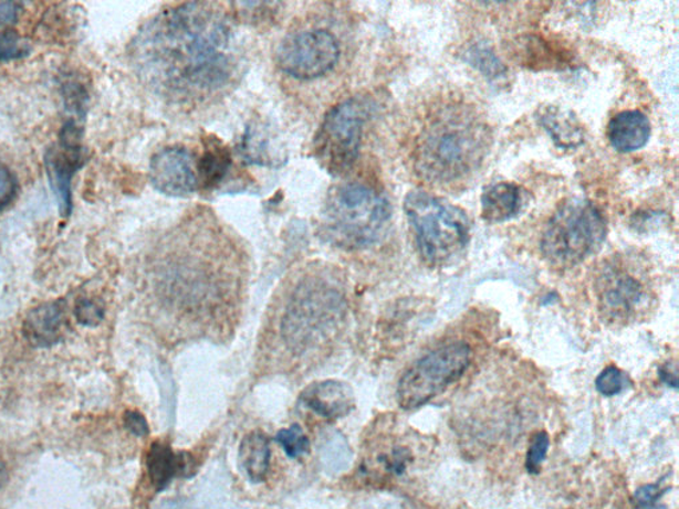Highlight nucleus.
<instances>
[{
  "instance_id": "1",
  "label": "nucleus",
  "mask_w": 679,
  "mask_h": 509,
  "mask_svg": "<svg viewBox=\"0 0 679 509\" xmlns=\"http://www.w3.org/2000/svg\"><path fill=\"white\" fill-rule=\"evenodd\" d=\"M130 60L140 81L176 102L220 92L240 63L227 15L198 2L166 10L147 22L132 42Z\"/></svg>"
},
{
  "instance_id": "2",
  "label": "nucleus",
  "mask_w": 679,
  "mask_h": 509,
  "mask_svg": "<svg viewBox=\"0 0 679 509\" xmlns=\"http://www.w3.org/2000/svg\"><path fill=\"white\" fill-rule=\"evenodd\" d=\"M213 254L205 245L171 244L159 263L156 295L171 343L221 340L239 320L242 269L236 252Z\"/></svg>"
},
{
  "instance_id": "3",
  "label": "nucleus",
  "mask_w": 679,
  "mask_h": 509,
  "mask_svg": "<svg viewBox=\"0 0 679 509\" xmlns=\"http://www.w3.org/2000/svg\"><path fill=\"white\" fill-rule=\"evenodd\" d=\"M348 303L337 279L311 273L288 293L271 335L272 351L288 367H307L342 333Z\"/></svg>"
},
{
  "instance_id": "4",
  "label": "nucleus",
  "mask_w": 679,
  "mask_h": 509,
  "mask_svg": "<svg viewBox=\"0 0 679 509\" xmlns=\"http://www.w3.org/2000/svg\"><path fill=\"white\" fill-rule=\"evenodd\" d=\"M491 130L480 114L464 104L441 107L421 130L415 169L433 184H453L482 167L491 148Z\"/></svg>"
},
{
  "instance_id": "5",
  "label": "nucleus",
  "mask_w": 679,
  "mask_h": 509,
  "mask_svg": "<svg viewBox=\"0 0 679 509\" xmlns=\"http://www.w3.org/2000/svg\"><path fill=\"white\" fill-rule=\"evenodd\" d=\"M393 218L386 197L367 184L352 182L332 190L323 210L325 238L344 250H364L386 235Z\"/></svg>"
},
{
  "instance_id": "6",
  "label": "nucleus",
  "mask_w": 679,
  "mask_h": 509,
  "mask_svg": "<svg viewBox=\"0 0 679 509\" xmlns=\"http://www.w3.org/2000/svg\"><path fill=\"white\" fill-rule=\"evenodd\" d=\"M405 210L420 257L428 265H448L469 246L471 222L463 209L414 190L406 197Z\"/></svg>"
},
{
  "instance_id": "7",
  "label": "nucleus",
  "mask_w": 679,
  "mask_h": 509,
  "mask_svg": "<svg viewBox=\"0 0 679 509\" xmlns=\"http://www.w3.org/2000/svg\"><path fill=\"white\" fill-rule=\"evenodd\" d=\"M607 224L592 201L568 200L544 229L541 251L550 265L568 269L593 256L604 245Z\"/></svg>"
},
{
  "instance_id": "8",
  "label": "nucleus",
  "mask_w": 679,
  "mask_h": 509,
  "mask_svg": "<svg viewBox=\"0 0 679 509\" xmlns=\"http://www.w3.org/2000/svg\"><path fill=\"white\" fill-rule=\"evenodd\" d=\"M470 364L471 348L464 341L433 349L403 373L397 384V403L406 411L420 409L463 378Z\"/></svg>"
},
{
  "instance_id": "9",
  "label": "nucleus",
  "mask_w": 679,
  "mask_h": 509,
  "mask_svg": "<svg viewBox=\"0 0 679 509\" xmlns=\"http://www.w3.org/2000/svg\"><path fill=\"white\" fill-rule=\"evenodd\" d=\"M369 114V104L362 98L345 100L326 114L316 136L315 152L330 174H343L356 161Z\"/></svg>"
},
{
  "instance_id": "10",
  "label": "nucleus",
  "mask_w": 679,
  "mask_h": 509,
  "mask_svg": "<svg viewBox=\"0 0 679 509\" xmlns=\"http://www.w3.org/2000/svg\"><path fill=\"white\" fill-rule=\"evenodd\" d=\"M599 314L613 324H629L651 307L652 293L643 271L624 259H613L595 279Z\"/></svg>"
},
{
  "instance_id": "11",
  "label": "nucleus",
  "mask_w": 679,
  "mask_h": 509,
  "mask_svg": "<svg viewBox=\"0 0 679 509\" xmlns=\"http://www.w3.org/2000/svg\"><path fill=\"white\" fill-rule=\"evenodd\" d=\"M340 47L336 36L326 30H307L286 36L281 42L278 65L292 78L311 81L336 66Z\"/></svg>"
},
{
  "instance_id": "12",
  "label": "nucleus",
  "mask_w": 679,
  "mask_h": 509,
  "mask_svg": "<svg viewBox=\"0 0 679 509\" xmlns=\"http://www.w3.org/2000/svg\"><path fill=\"white\" fill-rule=\"evenodd\" d=\"M83 129L75 119L63 125L58 142L44 155V169L58 202L62 219L73 213V178L85 165V150L82 146Z\"/></svg>"
},
{
  "instance_id": "13",
  "label": "nucleus",
  "mask_w": 679,
  "mask_h": 509,
  "mask_svg": "<svg viewBox=\"0 0 679 509\" xmlns=\"http://www.w3.org/2000/svg\"><path fill=\"white\" fill-rule=\"evenodd\" d=\"M149 178L157 192L187 199L197 188L194 157L181 146L159 150L152 158Z\"/></svg>"
},
{
  "instance_id": "14",
  "label": "nucleus",
  "mask_w": 679,
  "mask_h": 509,
  "mask_svg": "<svg viewBox=\"0 0 679 509\" xmlns=\"http://www.w3.org/2000/svg\"><path fill=\"white\" fill-rule=\"evenodd\" d=\"M301 403L326 420H337L354 410V390L344 381L325 380L311 384L301 393Z\"/></svg>"
},
{
  "instance_id": "15",
  "label": "nucleus",
  "mask_w": 679,
  "mask_h": 509,
  "mask_svg": "<svg viewBox=\"0 0 679 509\" xmlns=\"http://www.w3.org/2000/svg\"><path fill=\"white\" fill-rule=\"evenodd\" d=\"M67 328L63 301H51L30 310L23 322V335L31 346L50 348L60 342Z\"/></svg>"
},
{
  "instance_id": "16",
  "label": "nucleus",
  "mask_w": 679,
  "mask_h": 509,
  "mask_svg": "<svg viewBox=\"0 0 679 509\" xmlns=\"http://www.w3.org/2000/svg\"><path fill=\"white\" fill-rule=\"evenodd\" d=\"M147 475L154 488L163 491L177 477L194 474L196 463L188 454H177L169 444H152L146 457Z\"/></svg>"
},
{
  "instance_id": "17",
  "label": "nucleus",
  "mask_w": 679,
  "mask_h": 509,
  "mask_svg": "<svg viewBox=\"0 0 679 509\" xmlns=\"http://www.w3.org/2000/svg\"><path fill=\"white\" fill-rule=\"evenodd\" d=\"M650 136V120L639 110L619 113L608 123V141L619 152H633L643 149L649 142Z\"/></svg>"
},
{
  "instance_id": "18",
  "label": "nucleus",
  "mask_w": 679,
  "mask_h": 509,
  "mask_svg": "<svg viewBox=\"0 0 679 509\" xmlns=\"http://www.w3.org/2000/svg\"><path fill=\"white\" fill-rule=\"evenodd\" d=\"M482 218L491 224L514 219L523 205L522 189L514 183L499 182L485 188L480 199Z\"/></svg>"
},
{
  "instance_id": "19",
  "label": "nucleus",
  "mask_w": 679,
  "mask_h": 509,
  "mask_svg": "<svg viewBox=\"0 0 679 509\" xmlns=\"http://www.w3.org/2000/svg\"><path fill=\"white\" fill-rule=\"evenodd\" d=\"M541 125L562 149L578 148L585 141V131L573 113L556 106H547L537 114Z\"/></svg>"
},
{
  "instance_id": "20",
  "label": "nucleus",
  "mask_w": 679,
  "mask_h": 509,
  "mask_svg": "<svg viewBox=\"0 0 679 509\" xmlns=\"http://www.w3.org/2000/svg\"><path fill=\"white\" fill-rule=\"evenodd\" d=\"M240 462L249 479L261 483L271 466V442L264 432L254 431L242 438Z\"/></svg>"
},
{
  "instance_id": "21",
  "label": "nucleus",
  "mask_w": 679,
  "mask_h": 509,
  "mask_svg": "<svg viewBox=\"0 0 679 509\" xmlns=\"http://www.w3.org/2000/svg\"><path fill=\"white\" fill-rule=\"evenodd\" d=\"M375 460L370 466L382 468L390 476H401L414 462V452L400 437H387L373 450Z\"/></svg>"
},
{
  "instance_id": "22",
  "label": "nucleus",
  "mask_w": 679,
  "mask_h": 509,
  "mask_svg": "<svg viewBox=\"0 0 679 509\" xmlns=\"http://www.w3.org/2000/svg\"><path fill=\"white\" fill-rule=\"evenodd\" d=\"M229 168V152L219 141L209 142L208 146H205L203 156L200 165H198L205 188H211L219 183L227 176Z\"/></svg>"
},
{
  "instance_id": "23",
  "label": "nucleus",
  "mask_w": 679,
  "mask_h": 509,
  "mask_svg": "<svg viewBox=\"0 0 679 509\" xmlns=\"http://www.w3.org/2000/svg\"><path fill=\"white\" fill-rule=\"evenodd\" d=\"M467 62L471 63V66L479 70L491 79H497L499 76H503L505 67L501 60L498 59L495 53L483 44H476L469 51L466 56Z\"/></svg>"
},
{
  "instance_id": "24",
  "label": "nucleus",
  "mask_w": 679,
  "mask_h": 509,
  "mask_svg": "<svg viewBox=\"0 0 679 509\" xmlns=\"http://www.w3.org/2000/svg\"><path fill=\"white\" fill-rule=\"evenodd\" d=\"M281 447H283L285 454L291 459H297V457L304 456L310 450V438L304 434L303 428L300 425H292L290 428L281 430L275 436Z\"/></svg>"
},
{
  "instance_id": "25",
  "label": "nucleus",
  "mask_w": 679,
  "mask_h": 509,
  "mask_svg": "<svg viewBox=\"0 0 679 509\" xmlns=\"http://www.w3.org/2000/svg\"><path fill=\"white\" fill-rule=\"evenodd\" d=\"M31 53L28 41L17 33L15 30H6L0 34V62L23 60Z\"/></svg>"
},
{
  "instance_id": "26",
  "label": "nucleus",
  "mask_w": 679,
  "mask_h": 509,
  "mask_svg": "<svg viewBox=\"0 0 679 509\" xmlns=\"http://www.w3.org/2000/svg\"><path fill=\"white\" fill-rule=\"evenodd\" d=\"M629 384V378L617 367H607L605 371L600 372L597 381H595L597 391L606 397L617 396V394L624 392Z\"/></svg>"
},
{
  "instance_id": "27",
  "label": "nucleus",
  "mask_w": 679,
  "mask_h": 509,
  "mask_svg": "<svg viewBox=\"0 0 679 509\" xmlns=\"http://www.w3.org/2000/svg\"><path fill=\"white\" fill-rule=\"evenodd\" d=\"M74 315L76 321L85 327H97L104 320L105 307L95 298L82 297L76 301Z\"/></svg>"
},
{
  "instance_id": "28",
  "label": "nucleus",
  "mask_w": 679,
  "mask_h": 509,
  "mask_svg": "<svg viewBox=\"0 0 679 509\" xmlns=\"http://www.w3.org/2000/svg\"><path fill=\"white\" fill-rule=\"evenodd\" d=\"M63 98H65L67 112L75 114L80 119L86 117L88 95L85 86L79 84V82H66L63 85Z\"/></svg>"
},
{
  "instance_id": "29",
  "label": "nucleus",
  "mask_w": 679,
  "mask_h": 509,
  "mask_svg": "<svg viewBox=\"0 0 679 509\" xmlns=\"http://www.w3.org/2000/svg\"><path fill=\"white\" fill-rule=\"evenodd\" d=\"M549 448L550 437L547 432H540V434L533 437L526 456V469L529 474H540L542 464L544 459H546Z\"/></svg>"
},
{
  "instance_id": "30",
  "label": "nucleus",
  "mask_w": 679,
  "mask_h": 509,
  "mask_svg": "<svg viewBox=\"0 0 679 509\" xmlns=\"http://www.w3.org/2000/svg\"><path fill=\"white\" fill-rule=\"evenodd\" d=\"M18 180L8 165L0 162V212L14 201L18 194Z\"/></svg>"
},
{
  "instance_id": "31",
  "label": "nucleus",
  "mask_w": 679,
  "mask_h": 509,
  "mask_svg": "<svg viewBox=\"0 0 679 509\" xmlns=\"http://www.w3.org/2000/svg\"><path fill=\"white\" fill-rule=\"evenodd\" d=\"M666 489L659 483L657 485H649L639 488L636 496H634V502H636L637 509L657 505L658 500L662 498Z\"/></svg>"
},
{
  "instance_id": "32",
  "label": "nucleus",
  "mask_w": 679,
  "mask_h": 509,
  "mask_svg": "<svg viewBox=\"0 0 679 509\" xmlns=\"http://www.w3.org/2000/svg\"><path fill=\"white\" fill-rule=\"evenodd\" d=\"M124 423L133 435L143 437L149 434V425H147L146 418L137 411H127L124 416Z\"/></svg>"
},
{
  "instance_id": "33",
  "label": "nucleus",
  "mask_w": 679,
  "mask_h": 509,
  "mask_svg": "<svg viewBox=\"0 0 679 509\" xmlns=\"http://www.w3.org/2000/svg\"><path fill=\"white\" fill-rule=\"evenodd\" d=\"M21 11V3L0 2V25H11L17 23Z\"/></svg>"
},
{
  "instance_id": "34",
  "label": "nucleus",
  "mask_w": 679,
  "mask_h": 509,
  "mask_svg": "<svg viewBox=\"0 0 679 509\" xmlns=\"http://www.w3.org/2000/svg\"><path fill=\"white\" fill-rule=\"evenodd\" d=\"M659 379H661L665 385L671 388V390L678 391V373L671 364H666L659 369Z\"/></svg>"
},
{
  "instance_id": "35",
  "label": "nucleus",
  "mask_w": 679,
  "mask_h": 509,
  "mask_svg": "<svg viewBox=\"0 0 679 509\" xmlns=\"http://www.w3.org/2000/svg\"><path fill=\"white\" fill-rule=\"evenodd\" d=\"M9 481V470L4 464L0 463V489H2Z\"/></svg>"
},
{
  "instance_id": "36",
  "label": "nucleus",
  "mask_w": 679,
  "mask_h": 509,
  "mask_svg": "<svg viewBox=\"0 0 679 509\" xmlns=\"http://www.w3.org/2000/svg\"><path fill=\"white\" fill-rule=\"evenodd\" d=\"M643 509H661V508H659L657 505H655V506L646 507V508H643Z\"/></svg>"
}]
</instances>
